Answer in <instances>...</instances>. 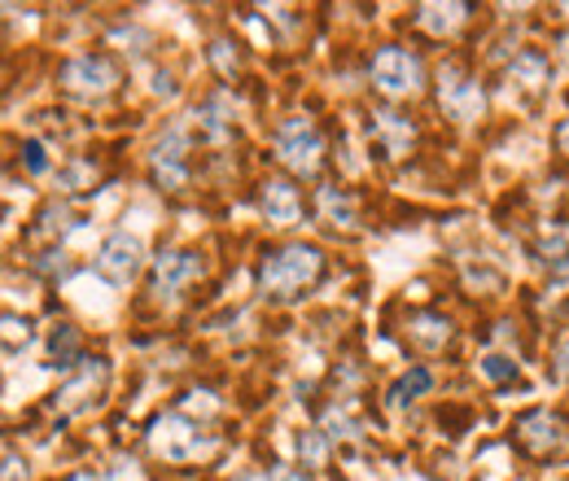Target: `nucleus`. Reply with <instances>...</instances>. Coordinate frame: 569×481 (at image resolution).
Segmentation results:
<instances>
[{
    "label": "nucleus",
    "instance_id": "nucleus-1",
    "mask_svg": "<svg viewBox=\"0 0 569 481\" xmlns=\"http://www.w3.org/2000/svg\"><path fill=\"white\" fill-rule=\"evenodd\" d=\"M325 272V259H320V250L316 245H284L277 254H268L263 259V268H259V289L268 293V298H298L307 284H316Z\"/></svg>",
    "mask_w": 569,
    "mask_h": 481
},
{
    "label": "nucleus",
    "instance_id": "nucleus-2",
    "mask_svg": "<svg viewBox=\"0 0 569 481\" xmlns=\"http://www.w3.org/2000/svg\"><path fill=\"white\" fill-rule=\"evenodd\" d=\"M149 451L167 464H189L198 455H211L214 438H202L198 424L184 412H167L149 424Z\"/></svg>",
    "mask_w": 569,
    "mask_h": 481
},
{
    "label": "nucleus",
    "instance_id": "nucleus-3",
    "mask_svg": "<svg viewBox=\"0 0 569 481\" xmlns=\"http://www.w3.org/2000/svg\"><path fill=\"white\" fill-rule=\"evenodd\" d=\"M277 153L293 176H316L325 162V140L316 132V123L307 114H293L277 128Z\"/></svg>",
    "mask_w": 569,
    "mask_h": 481
},
{
    "label": "nucleus",
    "instance_id": "nucleus-4",
    "mask_svg": "<svg viewBox=\"0 0 569 481\" xmlns=\"http://www.w3.org/2000/svg\"><path fill=\"white\" fill-rule=\"evenodd\" d=\"M106 377H110V368H106V359H79V368H74V377L53 394V403H49V412L53 415H79L97 394H101V385H106Z\"/></svg>",
    "mask_w": 569,
    "mask_h": 481
},
{
    "label": "nucleus",
    "instance_id": "nucleus-5",
    "mask_svg": "<svg viewBox=\"0 0 569 481\" xmlns=\"http://www.w3.org/2000/svg\"><path fill=\"white\" fill-rule=\"evenodd\" d=\"M184 153H189V128H184V123H171V128L158 137L153 153H149L158 184H162V189H171V193H180V189L189 184V171H184Z\"/></svg>",
    "mask_w": 569,
    "mask_h": 481
},
{
    "label": "nucleus",
    "instance_id": "nucleus-6",
    "mask_svg": "<svg viewBox=\"0 0 569 481\" xmlns=\"http://www.w3.org/2000/svg\"><path fill=\"white\" fill-rule=\"evenodd\" d=\"M438 106H442L451 119L473 123V119H482V110H487V92H482L478 79H469V74H460V70H442V74H438Z\"/></svg>",
    "mask_w": 569,
    "mask_h": 481
},
{
    "label": "nucleus",
    "instance_id": "nucleus-7",
    "mask_svg": "<svg viewBox=\"0 0 569 481\" xmlns=\"http://www.w3.org/2000/svg\"><path fill=\"white\" fill-rule=\"evenodd\" d=\"M421 62L408 53V49H381L372 58V83L386 92V97H408L421 88Z\"/></svg>",
    "mask_w": 569,
    "mask_h": 481
},
{
    "label": "nucleus",
    "instance_id": "nucleus-8",
    "mask_svg": "<svg viewBox=\"0 0 569 481\" xmlns=\"http://www.w3.org/2000/svg\"><path fill=\"white\" fill-rule=\"evenodd\" d=\"M119 83V70H114V62L110 58H74V62H67L62 67V88L71 92V97H83V101H97V97H106L110 88Z\"/></svg>",
    "mask_w": 569,
    "mask_h": 481
},
{
    "label": "nucleus",
    "instance_id": "nucleus-9",
    "mask_svg": "<svg viewBox=\"0 0 569 481\" xmlns=\"http://www.w3.org/2000/svg\"><path fill=\"white\" fill-rule=\"evenodd\" d=\"M141 263H144V250L132 232H110L106 245H101V254H97V272L106 275L110 284H128V280H137Z\"/></svg>",
    "mask_w": 569,
    "mask_h": 481
},
{
    "label": "nucleus",
    "instance_id": "nucleus-10",
    "mask_svg": "<svg viewBox=\"0 0 569 481\" xmlns=\"http://www.w3.org/2000/svg\"><path fill=\"white\" fill-rule=\"evenodd\" d=\"M202 275V263H198V254H189V250H167L158 263H153V293L158 298H176L184 284H193Z\"/></svg>",
    "mask_w": 569,
    "mask_h": 481
},
{
    "label": "nucleus",
    "instance_id": "nucleus-11",
    "mask_svg": "<svg viewBox=\"0 0 569 481\" xmlns=\"http://www.w3.org/2000/svg\"><path fill=\"white\" fill-rule=\"evenodd\" d=\"M517 438H521L526 451L548 455V451H557V447L566 442V424H561L552 412H530L521 424H517Z\"/></svg>",
    "mask_w": 569,
    "mask_h": 481
},
{
    "label": "nucleus",
    "instance_id": "nucleus-12",
    "mask_svg": "<svg viewBox=\"0 0 569 481\" xmlns=\"http://www.w3.org/2000/svg\"><path fill=\"white\" fill-rule=\"evenodd\" d=\"M372 132L381 137V144H386V153H390V158H403V153L412 149V140H417L412 123H408L403 114H395V110L372 114Z\"/></svg>",
    "mask_w": 569,
    "mask_h": 481
},
{
    "label": "nucleus",
    "instance_id": "nucleus-13",
    "mask_svg": "<svg viewBox=\"0 0 569 481\" xmlns=\"http://www.w3.org/2000/svg\"><path fill=\"white\" fill-rule=\"evenodd\" d=\"M259 207H263V214H268L272 223H293V219H298V189H293L289 180H268Z\"/></svg>",
    "mask_w": 569,
    "mask_h": 481
},
{
    "label": "nucleus",
    "instance_id": "nucleus-14",
    "mask_svg": "<svg viewBox=\"0 0 569 481\" xmlns=\"http://www.w3.org/2000/svg\"><path fill=\"white\" fill-rule=\"evenodd\" d=\"M465 18H469V4H421L417 9V22L426 27L429 36H451Z\"/></svg>",
    "mask_w": 569,
    "mask_h": 481
},
{
    "label": "nucleus",
    "instance_id": "nucleus-15",
    "mask_svg": "<svg viewBox=\"0 0 569 481\" xmlns=\"http://www.w3.org/2000/svg\"><path fill=\"white\" fill-rule=\"evenodd\" d=\"M232 110H237V101H232L228 92H214L211 101H207L193 119H198V128H202L211 140H223L228 137V119H232Z\"/></svg>",
    "mask_w": 569,
    "mask_h": 481
},
{
    "label": "nucleus",
    "instance_id": "nucleus-16",
    "mask_svg": "<svg viewBox=\"0 0 569 481\" xmlns=\"http://www.w3.org/2000/svg\"><path fill=\"white\" fill-rule=\"evenodd\" d=\"M316 202H320V214H325L329 223H338V228H351V223H356V202H351L338 184L320 189V198H316Z\"/></svg>",
    "mask_w": 569,
    "mask_h": 481
},
{
    "label": "nucleus",
    "instance_id": "nucleus-17",
    "mask_svg": "<svg viewBox=\"0 0 569 481\" xmlns=\"http://www.w3.org/2000/svg\"><path fill=\"white\" fill-rule=\"evenodd\" d=\"M325 433H329V438H347V442H359L368 429H363V420L356 415V408L338 403V408H329V412H325Z\"/></svg>",
    "mask_w": 569,
    "mask_h": 481
},
{
    "label": "nucleus",
    "instance_id": "nucleus-18",
    "mask_svg": "<svg viewBox=\"0 0 569 481\" xmlns=\"http://www.w3.org/2000/svg\"><path fill=\"white\" fill-rule=\"evenodd\" d=\"M429 385H433L429 368H412L408 377H399V381H395V390H390V408H403V403L421 399V394H429Z\"/></svg>",
    "mask_w": 569,
    "mask_h": 481
},
{
    "label": "nucleus",
    "instance_id": "nucleus-19",
    "mask_svg": "<svg viewBox=\"0 0 569 481\" xmlns=\"http://www.w3.org/2000/svg\"><path fill=\"white\" fill-rule=\"evenodd\" d=\"M508 74H512L517 83H526V88H543V83H548V58H539V53H517Z\"/></svg>",
    "mask_w": 569,
    "mask_h": 481
},
{
    "label": "nucleus",
    "instance_id": "nucleus-20",
    "mask_svg": "<svg viewBox=\"0 0 569 481\" xmlns=\"http://www.w3.org/2000/svg\"><path fill=\"white\" fill-rule=\"evenodd\" d=\"M447 338H451V324H447L442 315H421V320H412V342H421L426 350L447 345Z\"/></svg>",
    "mask_w": 569,
    "mask_h": 481
},
{
    "label": "nucleus",
    "instance_id": "nucleus-21",
    "mask_svg": "<svg viewBox=\"0 0 569 481\" xmlns=\"http://www.w3.org/2000/svg\"><path fill=\"white\" fill-rule=\"evenodd\" d=\"M49 354H53L58 368H71L74 363V354H79V333H74L71 324H58V329L49 333Z\"/></svg>",
    "mask_w": 569,
    "mask_h": 481
},
{
    "label": "nucleus",
    "instance_id": "nucleus-22",
    "mask_svg": "<svg viewBox=\"0 0 569 481\" xmlns=\"http://www.w3.org/2000/svg\"><path fill=\"white\" fill-rule=\"evenodd\" d=\"M298 455H302V464H307V469H325V460H329L325 433H316V429L298 433Z\"/></svg>",
    "mask_w": 569,
    "mask_h": 481
},
{
    "label": "nucleus",
    "instance_id": "nucleus-23",
    "mask_svg": "<svg viewBox=\"0 0 569 481\" xmlns=\"http://www.w3.org/2000/svg\"><path fill=\"white\" fill-rule=\"evenodd\" d=\"M22 162H27V171H31V176H44V171H49V149H44V140H27V144H22Z\"/></svg>",
    "mask_w": 569,
    "mask_h": 481
},
{
    "label": "nucleus",
    "instance_id": "nucleus-24",
    "mask_svg": "<svg viewBox=\"0 0 569 481\" xmlns=\"http://www.w3.org/2000/svg\"><path fill=\"white\" fill-rule=\"evenodd\" d=\"M543 259H548V263H552V272H557V275H569L566 237H552V241H543Z\"/></svg>",
    "mask_w": 569,
    "mask_h": 481
},
{
    "label": "nucleus",
    "instance_id": "nucleus-25",
    "mask_svg": "<svg viewBox=\"0 0 569 481\" xmlns=\"http://www.w3.org/2000/svg\"><path fill=\"white\" fill-rule=\"evenodd\" d=\"M512 372H517V363L503 359V354H487V359H482V377H487V381H508Z\"/></svg>",
    "mask_w": 569,
    "mask_h": 481
},
{
    "label": "nucleus",
    "instance_id": "nucleus-26",
    "mask_svg": "<svg viewBox=\"0 0 569 481\" xmlns=\"http://www.w3.org/2000/svg\"><path fill=\"white\" fill-rule=\"evenodd\" d=\"M211 62H214V70H219L223 79H232V74H237V53H232L223 40H214V44H211Z\"/></svg>",
    "mask_w": 569,
    "mask_h": 481
},
{
    "label": "nucleus",
    "instance_id": "nucleus-27",
    "mask_svg": "<svg viewBox=\"0 0 569 481\" xmlns=\"http://www.w3.org/2000/svg\"><path fill=\"white\" fill-rule=\"evenodd\" d=\"M36 268H40L44 275H67V272H71V259H67V250H49V254H44Z\"/></svg>",
    "mask_w": 569,
    "mask_h": 481
},
{
    "label": "nucleus",
    "instance_id": "nucleus-28",
    "mask_svg": "<svg viewBox=\"0 0 569 481\" xmlns=\"http://www.w3.org/2000/svg\"><path fill=\"white\" fill-rule=\"evenodd\" d=\"M18 338L27 342V338H31V324H27V320L18 324V315H4V350H9V354H13V345H18Z\"/></svg>",
    "mask_w": 569,
    "mask_h": 481
},
{
    "label": "nucleus",
    "instance_id": "nucleus-29",
    "mask_svg": "<svg viewBox=\"0 0 569 481\" xmlns=\"http://www.w3.org/2000/svg\"><path fill=\"white\" fill-rule=\"evenodd\" d=\"M4 481H31V469L18 451H4Z\"/></svg>",
    "mask_w": 569,
    "mask_h": 481
},
{
    "label": "nucleus",
    "instance_id": "nucleus-30",
    "mask_svg": "<svg viewBox=\"0 0 569 481\" xmlns=\"http://www.w3.org/2000/svg\"><path fill=\"white\" fill-rule=\"evenodd\" d=\"M149 88H153V97H162V101H176V92H180V88H176V79H171L167 70H158Z\"/></svg>",
    "mask_w": 569,
    "mask_h": 481
},
{
    "label": "nucleus",
    "instance_id": "nucleus-31",
    "mask_svg": "<svg viewBox=\"0 0 569 481\" xmlns=\"http://www.w3.org/2000/svg\"><path fill=\"white\" fill-rule=\"evenodd\" d=\"M110 481H141V473H137V464L132 460H114V469H110Z\"/></svg>",
    "mask_w": 569,
    "mask_h": 481
},
{
    "label": "nucleus",
    "instance_id": "nucleus-32",
    "mask_svg": "<svg viewBox=\"0 0 569 481\" xmlns=\"http://www.w3.org/2000/svg\"><path fill=\"white\" fill-rule=\"evenodd\" d=\"M88 176H92V167H88V162H79V167H71V171L62 176V184H67V189H79V180H88Z\"/></svg>",
    "mask_w": 569,
    "mask_h": 481
},
{
    "label": "nucleus",
    "instance_id": "nucleus-33",
    "mask_svg": "<svg viewBox=\"0 0 569 481\" xmlns=\"http://www.w3.org/2000/svg\"><path fill=\"white\" fill-rule=\"evenodd\" d=\"M268 481H302V473L289 469V464H272V469H268Z\"/></svg>",
    "mask_w": 569,
    "mask_h": 481
},
{
    "label": "nucleus",
    "instance_id": "nucleus-34",
    "mask_svg": "<svg viewBox=\"0 0 569 481\" xmlns=\"http://www.w3.org/2000/svg\"><path fill=\"white\" fill-rule=\"evenodd\" d=\"M557 372H561V377L569 381V342L561 345V354H557Z\"/></svg>",
    "mask_w": 569,
    "mask_h": 481
},
{
    "label": "nucleus",
    "instance_id": "nucleus-35",
    "mask_svg": "<svg viewBox=\"0 0 569 481\" xmlns=\"http://www.w3.org/2000/svg\"><path fill=\"white\" fill-rule=\"evenodd\" d=\"M557 140H561V149H566V153H569V119H566V123H561V132H557Z\"/></svg>",
    "mask_w": 569,
    "mask_h": 481
},
{
    "label": "nucleus",
    "instance_id": "nucleus-36",
    "mask_svg": "<svg viewBox=\"0 0 569 481\" xmlns=\"http://www.w3.org/2000/svg\"><path fill=\"white\" fill-rule=\"evenodd\" d=\"M67 481H110V478H101V473H74V478Z\"/></svg>",
    "mask_w": 569,
    "mask_h": 481
},
{
    "label": "nucleus",
    "instance_id": "nucleus-37",
    "mask_svg": "<svg viewBox=\"0 0 569 481\" xmlns=\"http://www.w3.org/2000/svg\"><path fill=\"white\" fill-rule=\"evenodd\" d=\"M232 481H254V478H232Z\"/></svg>",
    "mask_w": 569,
    "mask_h": 481
}]
</instances>
